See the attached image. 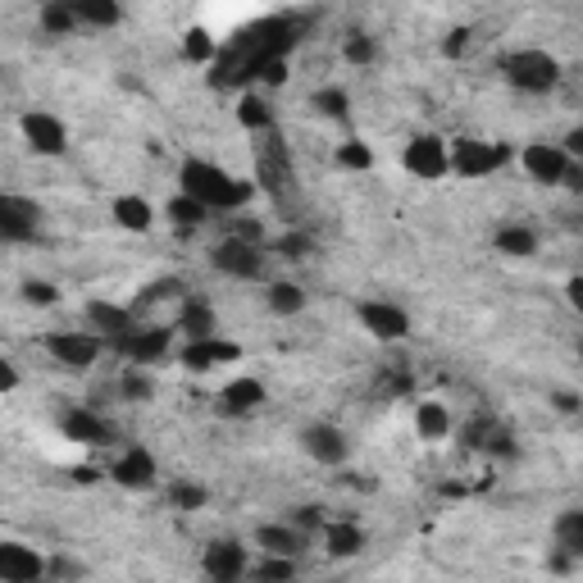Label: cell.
Returning a JSON list of instances; mask_svg holds the SVG:
<instances>
[{"instance_id": "22", "label": "cell", "mask_w": 583, "mask_h": 583, "mask_svg": "<svg viewBox=\"0 0 583 583\" xmlns=\"http://www.w3.org/2000/svg\"><path fill=\"white\" fill-rule=\"evenodd\" d=\"M415 433L424 437V443H443V437L452 433V415L443 402H419L415 406Z\"/></svg>"}, {"instance_id": "30", "label": "cell", "mask_w": 583, "mask_h": 583, "mask_svg": "<svg viewBox=\"0 0 583 583\" xmlns=\"http://www.w3.org/2000/svg\"><path fill=\"white\" fill-rule=\"evenodd\" d=\"M169 210V219L178 224V228H197V224H206L210 219V210L201 206V201H191V197H182V191H178V197L165 206Z\"/></svg>"}, {"instance_id": "11", "label": "cell", "mask_w": 583, "mask_h": 583, "mask_svg": "<svg viewBox=\"0 0 583 583\" xmlns=\"http://www.w3.org/2000/svg\"><path fill=\"white\" fill-rule=\"evenodd\" d=\"M360 324H365L369 337H378V343H402L411 333V315L393 302H360Z\"/></svg>"}, {"instance_id": "20", "label": "cell", "mask_w": 583, "mask_h": 583, "mask_svg": "<svg viewBox=\"0 0 583 583\" xmlns=\"http://www.w3.org/2000/svg\"><path fill=\"white\" fill-rule=\"evenodd\" d=\"M110 219L123 228V233H151L156 224V206L141 197V191H123V197L110 201Z\"/></svg>"}, {"instance_id": "32", "label": "cell", "mask_w": 583, "mask_h": 583, "mask_svg": "<svg viewBox=\"0 0 583 583\" xmlns=\"http://www.w3.org/2000/svg\"><path fill=\"white\" fill-rule=\"evenodd\" d=\"M556 533H561V547H570V552L583 556V511H570V515L556 524Z\"/></svg>"}, {"instance_id": "38", "label": "cell", "mask_w": 583, "mask_h": 583, "mask_svg": "<svg viewBox=\"0 0 583 583\" xmlns=\"http://www.w3.org/2000/svg\"><path fill=\"white\" fill-rule=\"evenodd\" d=\"M28 302L51 306V302H56V287H51V283H28Z\"/></svg>"}, {"instance_id": "28", "label": "cell", "mask_w": 583, "mask_h": 583, "mask_svg": "<svg viewBox=\"0 0 583 583\" xmlns=\"http://www.w3.org/2000/svg\"><path fill=\"white\" fill-rule=\"evenodd\" d=\"M265 302H269L274 315H297V310L306 306V292H302L297 283H274V287L265 292Z\"/></svg>"}, {"instance_id": "1", "label": "cell", "mask_w": 583, "mask_h": 583, "mask_svg": "<svg viewBox=\"0 0 583 583\" xmlns=\"http://www.w3.org/2000/svg\"><path fill=\"white\" fill-rule=\"evenodd\" d=\"M178 187H182V197L201 201L210 215H215V210L233 215V210H241V206L256 201V182L228 174V169L215 165V160H187V165L178 169Z\"/></svg>"}, {"instance_id": "31", "label": "cell", "mask_w": 583, "mask_h": 583, "mask_svg": "<svg viewBox=\"0 0 583 583\" xmlns=\"http://www.w3.org/2000/svg\"><path fill=\"white\" fill-rule=\"evenodd\" d=\"M337 165H343V169H352V174H365L369 165H374V151H369V146L365 141H343V146H337Z\"/></svg>"}, {"instance_id": "17", "label": "cell", "mask_w": 583, "mask_h": 583, "mask_svg": "<svg viewBox=\"0 0 583 583\" xmlns=\"http://www.w3.org/2000/svg\"><path fill=\"white\" fill-rule=\"evenodd\" d=\"M302 447H306V456L315 461V465H343L347 461V437H343V428H333V424H310L306 433H302Z\"/></svg>"}, {"instance_id": "25", "label": "cell", "mask_w": 583, "mask_h": 583, "mask_svg": "<svg viewBox=\"0 0 583 583\" xmlns=\"http://www.w3.org/2000/svg\"><path fill=\"white\" fill-rule=\"evenodd\" d=\"M497 251H506V256H533L538 251V233L533 228H520V224H506L502 233H497Z\"/></svg>"}, {"instance_id": "3", "label": "cell", "mask_w": 583, "mask_h": 583, "mask_svg": "<svg viewBox=\"0 0 583 583\" xmlns=\"http://www.w3.org/2000/svg\"><path fill=\"white\" fill-rule=\"evenodd\" d=\"M402 169H406L411 178H419V182L447 178V174H452V141L433 137V132L411 137V141H406V151H402Z\"/></svg>"}, {"instance_id": "10", "label": "cell", "mask_w": 583, "mask_h": 583, "mask_svg": "<svg viewBox=\"0 0 583 583\" xmlns=\"http://www.w3.org/2000/svg\"><path fill=\"white\" fill-rule=\"evenodd\" d=\"M520 165L533 182H565L570 178V156H565V146L561 141H533L520 151Z\"/></svg>"}, {"instance_id": "39", "label": "cell", "mask_w": 583, "mask_h": 583, "mask_svg": "<svg viewBox=\"0 0 583 583\" xmlns=\"http://www.w3.org/2000/svg\"><path fill=\"white\" fill-rule=\"evenodd\" d=\"M14 387H19V369H14V360H6V365H0V393H14Z\"/></svg>"}, {"instance_id": "7", "label": "cell", "mask_w": 583, "mask_h": 583, "mask_svg": "<svg viewBox=\"0 0 583 583\" xmlns=\"http://www.w3.org/2000/svg\"><path fill=\"white\" fill-rule=\"evenodd\" d=\"M215 269L237 278V283H251L265 274V256H260V241H247V237H224L215 247Z\"/></svg>"}, {"instance_id": "6", "label": "cell", "mask_w": 583, "mask_h": 583, "mask_svg": "<svg viewBox=\"0 0 583 583\" xmlns=\"http://www.w3.org/2000/svg\"><path fill=\"white\" fill-rule=\"evenodd\" d=\"M506 160H511V146H502V141H478V137L452 141V174L456 178H493Z\"/></svg>"}, {"instance_id": "26", "label": "cell", "mask_w": 583, "mask_h": 583, "mask_svg": "<svg viewBox=\"0 0 583 583\" xmlns=\"http://www.w3.org/2000/svg\"><path fill=\"white\" fill-rule=\"evenodd\" d=\"M182 56H187L191 65H206V60L219 65V37H210L206 28H191V32L182 37Z\"/></svg>"}, {"instance_id": "27", "label": "cell", "mask_w": 583, "mask_h": 583, "mask_svg": "<svg viewBox=\"0 0 583 583\" xmlns=\"http://www.w3.org/2000/svg\"><path fill=\"white\" fill-rule=\"evenodd\" d=\"M37 23L51 32V37H69L78 28V14H73V0H65V6H41L37 10Z\"/></svg>"}, {"instance_id": "12", "label": "cell", "mask_w": 583, "mask_h": 583, "mask_svg": "<svg viewBox=\"0 0 583 583\" xmlns=\"http://www.w3.org/2000/svg\"><path fill=\"white\" fill-rule=\"evenodd\" d=\"M156 456L146 452V447H123L119 456H115V465H110V478L119 483V488H128V493H141V488H151L156 483Z\"/></svg>"}, {"instance_id": "18", "label": "cell", "mask_w": 583, "mask_h": 583, "mask_svg": "<svg viewBox=\"0 0 583 583\" xmlns=\"http://www.w3.org/2000/svg\"><path fill=\"white\" fill-rule=\"evenodd\" d=\"M241 352L237 343H228V337H201V343H182L178 347V360L187 369H219V365H233Z\"/></svg>"}, {"instance_id": "5", "label": "cell", "mask_w": 583, "mask_h": 583, "mask_svg": "<svg viewBox=\"0 0 583 583\" xmlns=\"http://www.w3.org/2000/svg\"><path fill=\"white\" fill-rule=\"evenodd\" d=\"M128 365H156L174 352V324H137L132 333L115 337L110 343Z\"/></svg>"}, {"instance_id": "24", "label": "cell", "mask_w": 583, "mask_h": 583, "mask_svg": "<svg viewBox=\"0 0 583 583\" xmlns=\"http://www.w3.org/2000/svg\"><path fill=\"white\" fill-rule=\"evenodd\" d=\"M73 14L87 28H115L119 23V6H115V0H73Z\"/></svg>"}, {"instance_id": "34", "label": "cell", "mask_w": 583, "mask_h": 583, "mask_svg": "<svg viewBox=\"0 0 583 583\" xmlns=\"http://www.w3.org/2000/svg\"><path fill=\"white\" fill-rule=\"evenodd\" d=\"M343 56H347L352 65H369V60H374V41H369V37H347Z\"/></svg>"}, {"instance_id": "2", "label": "cell", "mask_w": 583, "mask_h": 583, "mask_svg": "<svg viewBox=\"0 0 583 583\" xmlns=\"http://www.w3.org/2000/svg\"><path fill=\"white\" fill-rule=\"evenodd\" d=\"M502 69H506L511 87L524 91V96H543V91H552V87L561 82V60L547 56L543 46H524V51H511Z\"/></svg>"}, {"instance_id": "13", "label": "cell", "mask_w": 583, "mask_h": 583, "mask_svg": "<svg viewBox=\"0 0 583 583\" xmlns=\"http://www.w3.org/2000/svg\"><path fill=\"white\" fill-rule=\"evenodd\" d=\"M46 574V556L28 543H0V579L6 583H37Z\"/></svg>"}, {"instance_id": "35", "label": "cell", "mask_w": 583, "mask_h": 583, "mask_svg": "<svg viewBox=\"0 0 583 583\" xmlns=\"http://www.w3.org/2000/svg\"><path fill=\"white\" fill-rule=\"evenodd\" d=\"M319 106H324V115L343 119V115H347V96H343V91H319Z\"/></svg>"}, {"instance_id": "15", "label": "cell", "mask_w": 583, "mask_h": 583, "mask_svg": "<svg viewBox=\"0 0 583 583\" xmlns=\"http://www.w3.org/2000/svg\"><path fill=\"white\" fill-rule=\"evenodd\" d=\"M60 428H65V437L69 443H82V447H110L115 443V428L96 415V411H87V406H73L65 419H60Z\"/></svg>"}, {"instance_id": "33", "label": "cell", "mask_w": 583, "mask_h": 583, "mask_svg": "<svg viewBox=\"0 0 583 583\" xmlns=\"http://www.w3.org/2000/svg\"><path fill=\"white\" fill-rule=\"evenodd\" d=\"M169 497H174V506H182V511H201V506L210 502V493L197 488V483H174Z\"/></svg>"}, {"instance_id": "19", "label": "cell", "mask_w": 583, "mask_h": 583, "mask_svg": "<svg viewBox=\"0 0 583 583\" xmlns=\"http://www.w3.org/2000/svg\"><path fill=\"white\" fill-rule=\"evenodd\" d=\"M256 547L260 556H283V561H297L306 547V533L292 528V524H260L256 528Z\"/></svg>"}, {"instance_id": "40", "label": "cell", "mask_w": 583, "mask_h": 583, "mask_svg": "<svg viewBox=\"0 0 583 583\" xmlns=\"http://www.w3.org/2000/svg\"><path fill=\"white\" fill-rule=\"evenodd\" d=\"M561 146H565V156H570V165H574V160H583V128H574V132H570V137L561 141Z\"/></svg>"}, {"instance_id": "9", "label": "cell", "mask_w": 583, "mask_h": 583, "mask_svg": "<svg viewBox=\"0 0 583 583\" xmlns=\"http://www.w3.org/2000/svg\"><path fill=\"white\" fill-rule=\"evenodd\" d=\"M19 128H23V137H28V146L37 156H65L69 151V128L51 110H28L19 119Z\"/></svg>"}, {"instance_id": "16", "label": "cell", "mask_w": 583, "mask_h": 583, "mask_svg": "<svg viewBox=\"0 0 583 583\" xmlns=\"http://www.w3.org/2000/svg\"><path fill=\"white\" fill-rule=\"evenodd\" d=\"M260 402H265V383H260V378L241 374V378H228V383L219 387V415H233V419L256 415Z\"/></svg>"}, {"instance_id": "36", "label": "cell", "mask_w": 583, "mask_h": 583, "mask_svg": "<svg viewBox=\"0 0 583 583\" xmlns=\"http://www.w3.org/2000/svg\"><path fill=\"white\" fill-rule=\"evenodd\" d=\"M123 397H151V378H146V374H128L123 378Z\"/></svg>"}, {"instance_id": "8", "label": "cell", "mask_w": 583, "mask_h": 583, "mask_svg": "<svg viewBox=\"0 0 583 583\" xmlns=\"http://www.w3.org/2000/svg\"><path fill=\"white\" fill-rule=\"evenodd\" d=\"M251 565H256L251 552L241 543H233V538L210 543L206 556H201V570H206L210 583H241V579H251Z\"/></svg>"}, {"instance_id": "14", "label": "cell", "mask_w": 583, "mask_h": 583, "mask_svg": "<svg viewBox=\"0 0 583 583\" xmlns=\"http://www.w3.org/2000/svg\"><path fill=\"white\" fill-rule=\"evenodd\" d=\"M37 206L28 197H14V191H6L0 197V237L6 241H32L37 237Z\"/></svg>"}, {"instance_id": "4", "label": "cell", "mask_w": 583, "mask_h": 583, "mask_svg": "<svg viewBox=\"0 0 583 583\" xmlns=\"http://www.w3.org/2000/svg\"><path fill=\"white\" fill-rule=\"evenodd\" d=\"M110 343L101 333H91V328H56V333H46V352H51L56 365H69V369H87L96 365V356H101Z\"/></svg>"}, {"instance_id": "21", "label": "cell", "mask_w": 583, "mask_h": 583, "mask_svg": "<svg viewBox=\"0 0 583 583\" xmlns=\"http://www.w3.org/2000/svg\"><path fill=\"white\" fill-rule=\"evenodd\" d=\"M365 547V528L352 520H328L324 524V552L328 556H356Z\"/></svg>"}, {"instance_id": "37", "label": "cell", "mask_w": 583, "mask_h": 583, "mask_svg": "<svg viewBox=\"0 0 583 583\" xmlns=\"http://www.w3.org/2000/svg\"><path fill=\"white\" fill-rule=\"evenodd\" d=\"M565 302H570V310H574V315H583V274L565 283Z\"/></svg>"}, {"instance_id": "23", "label": "cell", "mask_w": 583, "mask_h": 583, "mask_svg": "<svg viewBox=\"0 0 583 583\" xmlns=\"http://www.w3.org/2000/svg\"><path fill=\"white\" fill-rule=\"evenodd\" d=\"M237 123L247 128V132H269L274 128V110H269V101H265L260 91H247L237 101Z\"/></svg>"}, {"instance_id": "29", "label": "cell", "mask_w": 583, "mask_h": 583, "mask_svg": "<svg viewBox=\"0 0 583 583\" xmlns=\"http://www.w3.org/2000/svg\"><path fill=\"white\" fill-rule=\"evenodd\" d=\"M251 579H256V583H292V579H297V561L260 556V561L251 565Z\"/></svg>"}]
</instances>
